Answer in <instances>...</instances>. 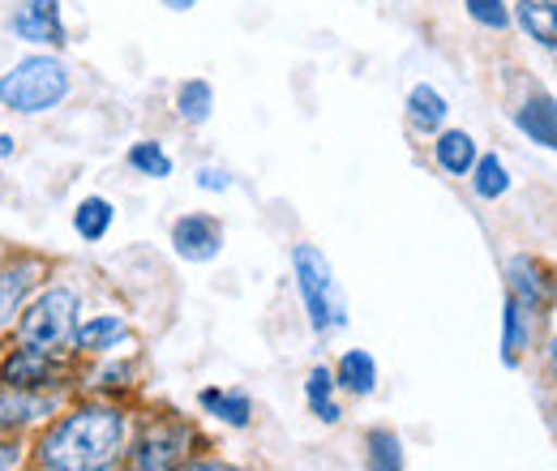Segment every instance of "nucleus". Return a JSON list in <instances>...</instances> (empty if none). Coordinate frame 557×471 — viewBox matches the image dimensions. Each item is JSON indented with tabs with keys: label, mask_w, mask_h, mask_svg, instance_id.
Returning <instances> with one entry per match:
<instances>
[{
	"label": "nucleus",
	"mask_w": 557,
	"mask_h": 471,
	"mask_svg": "<svg viewBox=\"0 0 557 471\" xmlns=\"http://www.w3.org/2000/svg\"><path fill=\"white\" fill-rule=\"evenodd\" d=\"M125 446V416L116 407H82L48 429L39 459L48 471H112Z\"/></svg>",
	"instance_id": "f257e3e1"
},
{
	"label": "nucleus",
	"mask_w": 557,
	"mask_h": 471,
	"mask_svg": "<svg viewBox=\"0 0 557 471\" xmlns=\"http://www.w3.org/2000/svg\"><path fill=\"white\" fill-rule=\"evenodd\" d=\"M70 95V69L57 57H26L0 77V108L9 112H48Z\"/></svg>",
	"instance_id": "f03ea898"
},
{
	"label": "nucleus",
	"mask_w": 557,
	"mask_h": 471,
	"mask_svg": "<svg viewBox=\"0 0 557 471\" xmlns=\"http://www.w3.org/2000/svg\"><path fill=\"white\" fill-rule=\"evenodd\" d=\"M292 270H296V287H300V300L309 309L313 331H339V326H348L344 292L335 283L331 262L322 258V249L318 245H296L292 249Z\"/></svg>",
	"instance_id": "7ed1b4c3"
},
{
	"label": "nucleus",
	"mask_w": 557,
	"mask_h": 471,
	"mask_svg": "<svg viewBox=\"0 0 557 471\" xmlns=\"http://www.w3.org/2000/svg\"><path fill=\"white\" fill-rule=\"evenodd\" d=\"M17 338H22V347L48 351V356H57L61 347L77 343V296H73L70 287L44 292V296L22 313Z\"/></svg>",
	"instance_id": "20e7f679"
},
{
	"label": "nucleus",
	"mask_w": 557,
	"mask_h": 471,
	"mask_svg": "<svg viewBox=\"0 0 557 471\" xmlns=\"http://www.w3.org/2000/svg\"><path fill=\"white\" fill-rule=\"evenodd\" d=\"M185 450H189V429L159 420L141 433L138 450H134V471H176L185 463Z\"/></svg>",
	"instance_id": "39448f33"
},
{
	"label": "nucleus",
	"mask_w": 557,
	"mask_h": 471,
	"mask_svg": "<svg viewBox=\"0 0 557 471\" xmlns=\"http://www.w3.org/2000/svg\"><path fill=\"white\" fill-rule=\"evenodd\" d=\"M172 249L185 262H210V258H219V249H223L219 219H210V214H185V219H176L172 223Z\"/></svg>",
	"instance_id": "423d86ee"
},
{
	"label": "nucleus",
	"mask_w": 557,
	"mask_h": 471,
	"mask_svg": "<svg viewBox=\"0 0 557 471\" xmlns=\"http://www.w3.org/2000/svg\"><path fill=\"white\" fill-rule=\"evenodd\" d=\"M13 30H17L26 44H52V48H61V44H65L61 0H26V4L13 13Z\"/></svg>",
	"instance_id": "0eeeda50"
},
{
	"label": "nucleus",
	"mask_w": 557,
	"mask_h": 471,
	"mask_svg": "<svg viewBox=\"0 0 557 471\" xmlns=\"http://www.w3.org/2000/svg\"><path fill=\"white\" fill-rule=\"evenodd\" d=\"M515 129L545 146V150H557V99L549 90H532L519 108H515Z\"/></svg>",
	"instance_id": "6e6552de"
},
{
	"label": "nucleus",
	"mask_w": 557,
	"mask_h": 471,
	"mask_svg": "<svg viewBox=\"0 0 557 471\" xmlns=\"http://www.w3.org/2000/svg\"><path fill=\"white\" fill-rule=\"evenodd\" d=\"M506 287L528 313H541L549 305V278H545L536 258H510L506 262Z\"/></svg>",
	"instance_id": "1a4fd4ad"
},
{
	"label": "nucleus",
	"mask_w": 557,
	"mask_h": 471,
	"mask_svg": "<svg viewBox=\"0 0 557 471\" xmlns=\"http://www.w3.org/2000/svg\"><path fill=\"white\" fill-rule=\"evenodd\" d=\"M481 159V146L468 129H442L433 137V163L446 172V176H472Z\"/></svg>",
	"instance_id": "9d476101"
},
{
	"label": "nucleus",
	"mask_w": 557,
	"mask_h": 471,
	"mask_svg": "<svg viewBox=\"0 0 557 471\" xmlns=\"http://www.w3.org/2000/svg\"><path fill=\"white\" fill-rule=\"evenodd\" d=\"M446 116H450V103H446V95H442L437 86L417 82V86L408 90V125H412L417 134L437 137L446 129Z\"/></svg>",
	"instance_id": "9b49d317"
},
{
	"label": "nucleus",
	"mask_w": 557,
	"mask_h": 471,
	"mask_svg": "<svg viewBox=\"0 0 557 471\" xmlns=\"http://www.w3.org/2000/svg\"><path fill=\"white\" fill-rule=\"evenodd\" d=\"M515 26L532 44L557 52V0H515Z\"/></svg>",
	"instance_id": "f8f14e48"
},
{
	"label": "nucleus",
	"mask_w": 557,
	"mask_h": 471,
	"mask_svg": "<svg viewBox=\"0 0 557 471\" xmlns=\"http://www.w3.org/2000/svg\"><path fill=\"white\" fill-rule=\"evenodd\" d=\"M52 356L48 351H35V347H22V351H13L9 360H4V369H0V377H4V386H17V391H26V386H39V382H48L52 377Z\"/></svg>",
	"instance_id": "ddd939ff"
},
{
	"label": "nucleus",
	"mask_w": 557,
	"mask_h": 471,
	"mask_svg": "<svg viewBox=\"0 0 557 471\" xmlns=\"http://www.w3.org/2000/svg\"><path fill=\"white\" fill-rule=\"evenodd\" d=\"M468 181H472V194L481 202H497V198L510 194V168L502 163V154H481Z\"/></svg>",
	"instance_id": "4468645a"
},
{
	"label": "nucleus",
	"mask_w": 557,
	"mask_h": 471,
	"mask_svg": "<svg viewBox=\"0 0 557 471\" xmlns=\"http://www.w3.org/2000/svg\"><path fill=\"white\" fill-rule=\"evenodd\" d=\"M35 274H39L35 262H22V267H13V270H0V326H4V322H13V313H17V309H22V300H26V292L35 287Z\"/></svg>",
	"instance_id": "2eb2a0df"
},
{
	"label": "nucleus",
	"mask_w": 557,
	"mask_h": 471,
	"mask_svg": "<svg viewBox=\"0 0 557 471\" xmlns=\"http://www.w3.org/2000/svg\"><path fill=\"white\" fill-rule=\"evenodd\" d=\"M335 382L351 391V395H369L373 386H377V364H373V356L369 351H344V360H339V369H335Z\"/></svg>",
	"instance_id": "dca6fc26"
},
{
	"label": "nucleus",
	"mask_w": 557,
	"mask_h": 471,
	"mask_svg": "<svg viewBox=\"0 0 557 471\" xmlns=\"http://www.w3.org/2000/svg\"><path fill=\"white\" fill-rule=\"evenodd\" d=\"M210 108H214V90H210V82H202V77H189L176 90V116L185 125H207Z\"/></svg>",
	"instance_id": "f3484780"
},
{
	"label": "nucleus",
	"mask_w": 557,
	"mask_h": 471,
	"mask_svg": "<svg viewBox=\"0 0 557 471\" xmlns=\"http://www.w3.org/2000/svg\"><path fill=\"white\" fill-rule=\"evenodd\" d=\"M364 471H404V446L391 429H373L364 437Z\"/></svg>",
	"instance_id": "a211bd4d"
},
{
	"label": "nucleus",
	"mask_w": 557,
	"mask_h": 471,
	"mask_svg": "<svg viewBox=\"0 0 557 471\" xmlns=\"http://www.w3.org/2000/svg\"><path fill=\"white\" fill-rule=\"evenodd\" d=\"M112 202L108 198H82V206L73 210V227H77V236L82 240H103L108 236V227H112Z\"/></svg>",
	"instance_id": "6ab92c4d"
},
{
	"label": "nucleus",
	"mask_w": 557,
	"mask_h": 471,
	"mask_svg": "<svg viewBox=\"0 0 557 471\" xmlns=\"http://www.w3.org/2000/svg\"><path fill=\"white\" fill-rule=\"evenodd\" d=\"M523 347H528V309L515 296H506V313H502V360L515 364Z\"/></svg>",
	"instance_id": "aec40b11"
},
{
	"label": "nucleus",
	"mask_w": 557,
	"mask_h": 471,
	"mask_svg": "<svg viewBox=\"0 0 557 471\" xmlns=\"http://www.w3.org/2000/svg\"><path fill=\"white\" fill-rule=\"evenodd\" d=\"M52 399H26L17 386H4L0 391V429H13V424H26L35 416H48Z\"/></svg>",
	"instance_id": "412c9836"
},
{
	"label": "nucleus",
	"mask_w": 557,
	"mask_h": 471,
	"mask_svg": "<svg viewBox=\"0 0 557 471\" xmlns=\"http://www.w3.org/2000/svg\"><path fill=\"white\" fill-rule=\"evenodd\" d=\"M198 404L207 407L210 416H219L223 424H232V429H245L249 424V416H253V404H249V395H223V391H202L198 395Z\"/></svg>",
	"instance_id": "4be33fe9"
},
{
	"label": "nucleus",
	"mask_w": 557,
	"mask_h": 471,
	"mask_svg": "<svg viewBox=\"0 0 557 471\" xmlns=\"http://www.w3.org/2000/svg\"><path fill=\"white\" fill-rule=\"evenodd\" d=\"M305 399L313 407V416L318 420H326V424H335L344 411L335 404V377H331V369H313L309 373V382H305Z\"/></svg>",
	"instance_id": "5701e85b"
},
{
	"label": "nucleus",
	"mask_w": 557,
	"mask_h": 471,
	"mask_svg": "<svg viewBox=\"0 0 557 471\" xmlns=\"http://www.w3.org/2000/svg\"><path fill=\"white\" fill-rule=\"evenodd\" d=\"M125 338V322L121 318H90L86 326H77V347L82 351H108Z\"/></svg>",
	"instance_id": "b1692460"
},
{
	"label": "nucleus",
	"mask_w": 557,
	"mask_h": 471,
	"mask_svg": "<svg viewBox=\"0 0 557 471\" xmlns=\"http://www.w3.org/2000/svg\"><path fill=\"white\" fill-rule=\"evenodd\" d=\"M463 9L481 30H493V35H506L515 26V9L506 0H463Z\"/></svg>",
	"instance_id": "393cba45"
},
{
	"label": "nucleus",
	"mask_w": 557,
	"mask_h": 471,
	"mask_svg": "<svg viewBox=\"0 0 557 471\" xmlns=\"http://www.w3.org/2000/svg\"><path fill=\"white\" fill-rule=\"evenodd\" d=\"M129 168L141 172V176H150V181H168V176H172V159H168V150H163L159 141H138V146H129Z\"/></svg>",
	"instance_id": "a878e982"
},
{
	"label": "nucleus",
	"mask_w": 557,
	"mask_h": 471,
	"mask_svg": "<svg viewBox=\"0 0 557 471\" xmlns=\"http://www.w3.org/2000/svg\"><path fill=\"white\" fill-rule=\"evenodd\" d=\"M198 189H207V194H227V189H232V176L219 172V168H202V172H198Z\"/></svg>",
	"instance_id": "bb28decb"
},
{
	"label": "nucleus",
	"mask_w": 557,
	"mask_h": 471,
	"mask_svg": "<svg viewBox=\"0 0 557 471\" xmlns=\"http://www.w3.org/2000/svg\"><path fill=\"white\" fill-rule=\"evenodd\" d=\"M17 459H22L17 442H0V471H13L17 468Z\"/></svg>",
	"instance_id": "cd10ccee"
},
{
	"label": "nucleus",
	"mask_w": 557,
	"mask_h": 471,
	"mask_svg": "<svg viewBox=\"0 0 557 471\" xmlns=\"http://www.w3.org/2000/svg\"><path fill=\"white\" fill-rule=\"evenodd\" d=\"M163 4H168V9H172V13H185V9H194V4H198V0H163Z\"/></svg>",
	"instance_id": "c85d7f7f"
},
{
	"label": "nucleus",
	"mask_w": 557,
	"mask_h": 471,
	"mask_svg": "<svg viewBox=\"0 0 557 471\" xmlns=\"http://www.w3.org/2000/svg\"><path fill=\"white\" fill-rule=\"evenodd\" d=\"M185 471H240V468H227V463H198V468H185Z\"/></svg>",
	"instance_id": "c756f323"
},
{
	"label": "nucleus",
	"mask_w": 557,
	"mask_h": 471,
	"mask_svg": "<svg viewBox=\"0 0 557 471\" xmlns=\"http://www.w3.org/2000/svg\"><path fill=\"white\" fill-rule=\"evenodd\" d=\"M9 154H13V137L0 134V159H9Z\"/></svg>",
	"instance_id": "7c9ffc66"
},
{
	"label": "nucleus",
	"mask_w": 557,
	"mask_h": 471,
	"mask_svg": "<svg viewBox=\"0 0 557 471\" xmlns=\"http://www.w3.org/2000/svg\"><path fill=\"white\" fill-rule=\"evenodd\" d=\"M549 369H554V377H557V338L549 343Z\"/></svg>",
	"instance_id": "2f4dec72"
},
{
	"label": "nucleus",
	"mask_w": 557,
	"mask_h": 471,
	"mask_svg": "<svg viewBox=\"0 0 557 471\" xmlns=\"http://www.w3.org/2000/svg\"><path fill=\"white\" fill-rule=\"evenodd\" d=\"M554 296H557V278H554Z\"/></svg>",
	"instance_id": "473e14b6"
}]
</instances>
